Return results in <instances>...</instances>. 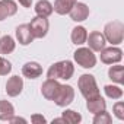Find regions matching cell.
I'll return each mask as SVG.
<instances>
[{"label":"cell","mask_w":124,"mask_h":124,"mask_svg":"<svg viewBox=\"0 0 124 124\" xmlns=\"http://www.w3.org/2000/svg\"><path fill=\"white\" fill-rule=\"evenodd\" d=\"M75 73V66L70 60H63V61H57L53 66H50L47 72L48 79H61V80H69L72 79Z\"/></svg>","instance_id":"1"},{"label":"cell","mask_w":124,"mask_h":124,"mask_svg":"<svg viewBox=\"0 0 124 124\" xmlns=\"http://www.w3.org/2000/svg\"><path fill=\"white\" fill-rule=\"evenodd\" d=\"M104 37H105L107 42H109L111 45L121 44L123 38H124V25L120 21L108 22L104 28Z\"/></svg>","instance_id":"2"},{"label":"cell","mask_w":124,"mask_h":124,"mask_svg":"<svg viewBox=\"0 0 124 124\" xmlns=\"http://www.w3.org/2000/svg\"><path fill=\"white\" fill-rule=\"evenodd\" d=\"M78 86H79V91L85 99H91L93 96L101 95L98 85H96V80L92 75H82L78 80Z\"/></svg>","instance_id":"3"},{"label":"cell","mask_w":124,"mask_h":124,"mask_svg":"<svg viewBox=\"0 0 124 124\" xmlns=\"http://www.w3.org/2000/svg\"><path fill=\"white\" fill-rule=\"evenodd\" d=\"M73 57H75V61L83 69H92L96 64V57H95L93 51L91 48H86V47L78 48L75 51Z\"/></svg>","instance_id":"4"},{"label":"cell","mask_w":124,"mask_h":124,"mask_svg":"<svg viewBox=\"0 0 124 124\" xmlns=\"http://www.w3.org/2000/svg\"><path fill=\"white\" fill-rule=\"evenodd\" d=\"M73 99H75V89L70 85H60L57 93L53 98V101L58 107H67L73 102Z\"/></svg>","instance_id":"5"},{"label":"cell","mask_w":124,"mask_h":124,"mask_svg":"<svg viewBox=\"0 0 124 124\" xmlns=\"http://www.w3.org/2000/svg\"><path fill=\"white\" fill-rule=\"evenodd\" d=\"M29 25V29H31V34L34 38H44L48 32V28H50V23L47 21V18H42V16H35Z\"/></svg>","instance_id":"6"},{"label":"cell","mask_w":124,"mask_h":124,"mask_svg":"<svg viewBox=\"0 0 124 124\" xmlns=\"http://www.w3.org/2000/svg\"><path fill=\"white\" fill-rule=\"evenodd\" d=\"M101 53V61L105 64H115L120 63L123 58V51L118 47H108L99 51Z\"/></svg>","instance_id":"7"},{"label":"cell","mask_w":124,"mask_h":124,"mask_svg":"<svg viewBox=\"0 0 124 124\" xmlns=\"http://www.w3.org/2000/svg\"><path fill=\"white\" fill-rule=\"evenodd\" d=\"M86 42L89 44V48H91L92 51H101V50H104L105 45H107V39H105L104 34H101V32H98V31L91 32V34L88 35V38H86Z\"/></svg>","instance_id":"8"},{"label":"cell","mask_w":124,"mask_h":124,"mask_svg":"<svg viewBox=\"0 0 124 124\" xmlns=\"http://www.w3.org/2000/svg\"><path fill=\"white\" fill-rule=\"evenodd\" d=\"M72 21L75 22H83L88 19L89 16V8L85 5V3H80V2H76L75 6L72 8V10L69 12Z\"/></svg>","instance_id":"9"},{"label":"cell","mask_w":124,"mask_h":124,"mask_svg":"<svg viewBox=\"0 0 124 124\" xmlns=\"http://www.w3.org/2000/svg\"><path fill=\"white\" fill-rule=\"evenodd\" d=\"M22 89H23V80L19 76H12L8 80V83H6V92L12 98L21 95L22 93Z\"/></svg>","instance_id":"10"},{"label":"cell","mask_w":124,"mask_h":124,"mask_svg":"<svg viewBox=\"0 0 124 124\" xmlns=\"http://www.w3.org/2000/svg\"><path fill=\"white\" fill-rule=\"evenodd\" d=\"M58 88H60V83H58L57 79H47V80L42 83V86H41V93H42V96H44L45 99L53 101V98H54V95L57 93Z\"/></svg>","instance_id":"11"},{"label":"cell","mask_w":124,"mask_h":124,"mask_svg":"<svg viewBox=\"0 0 124 124\" xmlns=\"http://www.w3.org/2000/svg\"><path fill=\"white\" fill-rule=\"evenodd\" d=\"M22 75L28 79H37L42 75V67L37 61H28L22 67Z\"/></svg>","instance_id":"12"},{"label":"cell","mask_w":124,"mask_h":124,"mask_svg":"<svg viewBox=\"0 0 124 124\" xmlns=\"http://www.w3.org/2000/svg\"><path fill=\"white\" fill-rule=\"evenodd\" d=\"M18 12V5L13 0H0V21H5Z\"/></svg>","instance_id":"13"},{"label":"cell","mask_w":124,"mask_h":124,"mask_svg":"<svg viewBox=\"0 0 124 124\" xmlns=\"http://www.w3.org/2000/svg\"><path fill=\"white\" fill-rule=\"evenodd\" d=\"M16 38L19 41L21 45H28L32 42L34 37L31 34V29H29V25L28 23H22L16 28Z\"/></svg>","instance_id":"14"},{"label":"cell","mask_w":124,"mask_h":124,"mask_svg":"<svg viewBox=\"0 0 124 124\" xmlns=\"http://www.w3.org/2000/svg\"><path fill=\"white\" fill-rule=\"evenodd\" d=\"M86 108L89 109V112L98 114L107 108V102L101 95H98V96H93L91 99H86Z\"/></svg>","instance_id":"15"},{"label":"cell","mask_w":124,"mask_h":124,"mask_svg":"<svg viewBox=\"0 0 124 124\" xmlns=\"http://www.w3.org/2000/svg\"><path fill=\"white\" fill-rule=\"evenodd\" d=\"M76 2H78V0H55L53 9L58 15H67L72 10V8L75 6Z\"/></svg>","instance_id":"16"},{"label":"cell","mask_w":124,"mask_h":124,"mask_svg":"<svg viewBox=\"0 0 124 124\" xmlns=\"http://www.w3.org/2000/svg\"><path fill=\"white\" fill-rule=\"evenodd\" d=\"M53 12H54L53 5L48 2V0H39V2L35 5V13H37V16L48 18Z\"/></svg>","instance_id":"17"},{"label":"cell","mask_w":124,"mask_h":124,"mask_svg":"<svg viewBox=\"0 0 124 124\" xmlns=\"http://www.w3.org/2000/svg\"><path fill=\"white\" fill-rule=\"evenodd\" d=\"M72 42L76 44V45H82L86 42V38H88V31L83 28V26H76L72 29Z\"/></svg>","instance_id":"18"},{"label":"cell","mask_w":124,"mask_h":124,"mask_svg":"<svg viewBox=\"0 0 124 124\" xmlns=\"http://www.w3.org/2000/svg\"><path fill=\"white\" fill-rule=\"evenodd\" d=\"M16 42L10 35H5L0 38V54H10L15 51Z\"/></svg>","instance_id":"19"},{"label":"cell","mask_w":124,"mask_h":124,"mask_svg":"<svg viewBox=\"0 0 124 124\" xmlns=\"http://www.w3.org/2000/svg\"><path fill=\"white\" fill-rule=\"evenodd\" d=\"M15 115V108L9 101H0V120L8 121Z\"/></svg>","instance_id":"20"},{"label":"cell","mask_w":124,"mask_h":124,"mask_svg":"<svg viewBox=\"0 0 124 124\" xmlns=\"http://www.w3.org/2000/svg\"><path fill=\"white\" fill-rule=\"evenodd\" d=\"M123 72H124V67H123V66H112V67H109V70H108V76H109V79H111L112 82L121 85V83L124 82V79H123Z\"/></svg>","instance_id":"21"},{"label":"cell","mask_w":124,"mask_h":124,"mask_svg":"<svg viewBox=\"0 0 124 124\" xmlns=\"http://www.w3.org/2000/svg\"><path fill=\"white\" fill-rule=\"evenodd\" d=\"M104 91H105V95L111 99H120L123 96V89L120 86L107 85V86H104Z\"/></svg>","instance_id":"22"},{"label":"cell","mask_w":124,"mask_h":124,"mask_svg":"<svg viewBox=\"0 0 124 124\" xmlns=\"http://www.w3.org/2000/svg\"><path fill=\"white\" fill-rule=\"evenodd\" d=\"M63 118H64L66 123H69V124H79V123L82 121V115H80L79 112L73 111V109H66V111L63 112Z\"/></svg>","instance_id":"23"},{"label":"cell","mask_w":124,"mask_h":124,"mask_svg":"<svg viewBox=\"0 0 124 124\" xmlns=\"http://www.w3.org/2000/svg\"><path fill=\"white\" fill-rule=\"evenodd\" d=\"M111 121H112V117L105 109L95 114V117H93V124H109Z\"/></svg>","instance_id":"24"},{"label":"cell","mask_w":124,"mask_h":124,"mask_svg":"<svg viewBox=\"0 0 124 124\" xmlns=\"http://www.w3.org/2000/svg\"><path fill=\"white\" fill-rule=\"evenodd\" d=\"M12 72V63L8 58L0 57V76H6Z\"/></svg>","instance_id":"25"},{"label":"cell","mask_w":124,"mask_h":124,"mask_svg":"<svg viewBox=\"0 0 124 124\" xmlns=\"http://www.w3.org/2000/svg\"><path fill=\"white\" fill-rule=\"evenodd\" d=\"M112 109H114V114L118 120H124V102L118 101L117 104H114Z\"/></svg>","instance_id":"26"},{"label":"cell","mask_w":124,"mask_h":124,"mask_svg":"<svg viewBox=\"0 0 124 124\" xmlns=\"http://www.w3.org/2000/svg\"><path fill=\"white\" fill-rule=\"evenodd\" d=\"M31 121H32L34 124H38V123H41V124H42V123H45L47 120H45L42 115H39V114H34V115L31 117Z\"/></svg>","instance_id":"27"},{"label":"cell","mask_w":124,"mask_h":124,"mask_svg":"<svg viewBox=\"0 0 124 124\" xmlns=\"http://www.w3.org/2000/svg\"><path fill=\"white\" fill-rule=\"evenodd\" d=\"M8 121H9V123H23V124L26 123V120H25V118H22V117H15V115H13V117H10Z\"/></svg>","instance_id":"28"},{"label":"cell","mask_w":124,"mask_h":124,"mask_svg":"<svg viewBox=\"0 0 124 124\" xmlns=\"http://www.w3.org/2000/svg\"><path fill=\"white\" fill-rule=\"evenodd\" d=\"M18 2H19V5L21 6H23V8H31V5H32V0H18Z\"/></svg>","instance_id":"29"},{"label":"cell","mask_w":124,"mask_h":124,"mask_svg":"<svg viewBox=\"0 0 124 124\" xmlns=\"http://www.w3.org/2000/svg\"><path fill=\"white\" fill-rule=\"evenodd\" d=\"M53 123H66V120L61 117V118H55V120H53Z\"/></svg>","instance_id":"30"}]
</instances>
